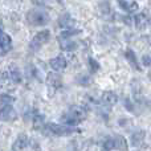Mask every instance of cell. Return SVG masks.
I'll return each instance as SVG.
<instances>
[{"mask_svg":"<svg viewBox=\"0 0 151 151\" xmlns=\"http://www.w3.org/2000/svg\"><path fill=\"white\" fill-rule=\"evenodd\" d=\"M49 64H50L53 70H56V72L64 70V69L66 68V58L64 57V56H57V57L52 58Z\"/></svg>","mask_w":151,"mask_h":151,"instance_id":"cell-8","label":"cell"},{"mask_svg":"<svg viewBox=\"0 0 151 151\" xmlns=\"http://www.w3.org/2000/svg\"><path fill=\"white\" fill-rule=\"evenodd\" d=\"M73 24H74V20L70 17V15H64L63 17H60V20H58V25L64 29H72Z\"/></svg>","mask_w":151,"mask_h":151,"instance_id":"cell-16","label":"cell"},{"mask_svg":"<svg viewBox=\"0 0 151 151\" xmlns=\"http://www.w3.org/2000/svg\"><path fill=\"white\" fill-rule=\"evenodd\" d=\"M12 48V40H11L9 35H7L3 31V24L0 23V49L3 52H8Z\"/></svg>","mask_w":151,"mask_h":151,"instance_id":"cell-6","label":"cell"},{"mask_svg":"<svg viewBox=\"0 0 151 151\" xmlns=\"http://www.w3.org/2000/svg\"><path fill=\"white\" fill-rule=\"evenodd\" d=\"M86 115H88V113H86V110L83 109V107L73 106L69 109V111H66L65 114L63 115L61 121H63V123H66V126H70L72 127V126H76L80 122L85 121Z\"/></svg>","mask_w":151,"mask_h":151,"instance_id":"cell-1","label":"cell"},{"mask_svg":"<svg viewBox=\"0 0 151 151\" xmlns=\"http://www.w3.org/2000/svg\"><path fill=\"white\" fill-rule=\"evenodd\" d=\"M44 133H49L52 135H57V137H66V135H72V134L80 133L78 129H73L70 126L66 125H58V123H47L44 126Z\"/></svg>","mask_w":151,"mask_h":151,"instance_id":"cell-3","label":"cell"},{"mask_svg":"<svg viewBox=\"0 0 151 151\" xmlns=\"http://www.w3.org/2000/svg\"><path fill=\"white\" fill-rule=\"evenodd\" d=\"M9 77L13 82H16V83L21 82V73H20V70H19V68L16 65L9 66Z\"/></svg>","mask_w":151,"mask_h":151,"instance_id":"cell-17","label":"cell"},{"mask_svg":"<svg viewBox=\"0 0 151 151\" xmlns=\"http://www.w3.org/2000/svg\"><path fill=\"white\" fill-rule=\"evenodd\" d=\"M16 118H17L16 110L13 109L11 105H8V106H1V109H0V119L5 121V122H12Z\"/></svg>","mask_w":151,"mask_h":151,"instance_id":"cell-5","label":"cell"},{"mask_svg":"<svg viewBox=\"0 0 151 151\" xmlns=\"http://www.w3.org/2000/svg\"><path fill=\"white\" fill-rule=\"evenodd\" d=\"M49 36H50V33H49V31H47V29H45V31L39 32L37 35H35V37L32 39L31 44H29V49L33 50V52L39 50L40 48L42 47V45H45L48 42V40H49Z\"/></svg>","mask_w":151,"mask_h":151,"instance_id":"cell-4","label":"cell"},{"mask_svg":"<svg viewBox=\"0 0 151 151\" xmlns=\"http://www.w3.org/2000/svg\"><path fill=\"white\" fill-rule=\"evenodd\" d=\"M113 142H114V149L119 151H127V142H126L125 137L117 135L113 138Z\"/></svg>","mask_w":151,"mask_h":151,"instance_id":"cell-14","label":"cell"},{"mask_svg":"<svg viewBox=\"0 0 151 151\" xmlns=\"http://www.w3.org/2000/svg\"><path fill=\"white\" fill-rule=\"evenodd\" d=\"M27 21L31 25L42 27L49 23V15H48L47 11L41 9V8H35V9H31L27 13Z\"/></svg>","mask_w":151,"mask_h":151,"instance_id":"cell-2","label":"cell"},{"mask_svg":"<svg viewBox=\"0 0 151 151\" xmlns=\"http://www.w3.org/2000/svg\"><path fill=\"white\" fill-rule=\"evenodd\" d=\"M134 23H135L137 29H146L150 24V19L146 13H139L134 17Z\"/></svg>","mask_w":151,"mask_h":151,"instance_id":"cell-9","label":"cell"},{"mask_svg":"<svg viewBox=\"0 0 151 151\" xmlns=\"http://www.w3.org/2000/svg\"><path fill=\"white\" fill-rule=\"evenodd\" d=\"M78 33H80L78 29H65L58 37H60V39H72V37L76 36V35H78Z\"/></svg>","mask_w":151,"mask_h":151,"instance_id":"cell-20","label":"cell"},{"mask_svg":"<svg viewBox=\"0 0 151 151\" xmlns=\"http://www.w3.org/2000/svg\"><path fill=\"white\" fill-rule=\"evenodd\" d=\"M48 85L52 86L53 89H57V88H61L63 85V78H61L60 74L57 73H49L48 74Z\"/></svg>","mask_w":151,"mask_h":151,"instance_id":"cell-11","label":"cell"},{"mask_svg":"<svg viewBox=\"0 0 151 151\" xmlns=\"http://www.w3.org/2000/svg\"><path fill=\"white\" fill-rule=\"evenodd\" d=\"M13 102H15V98L8 96V94H1V96H0V105H1V106H8V105L12 106Z\"/></svg>","mask_w":151,"mask_h":151,"instance_id":"cell-19","label":"cell"},{"mask_svg":"<svg viewBox=\"0 0 151 151\" xmlns=\"http://www.w3.org/2000/svg\"><path fill=\"white\" fill-rule=\"evenodd\" d=\"M125 56H126V60L129 61V64H130L135 70H141V68H139V65H138V61H137V56H135V53H134L133 50L127 49L126 50V53H125Z\"/></svg>","mask_w":151,"mask_h":151,"instance_id":"cell-15","label":"cell"},{"mask_svg":"<svg viewBox=\"0 0 151 151\" xmlns=\"http://www.w3.org/2000/svg\"><path fill=\"white\" fill-rule=\"evenodd\" d=\"M58 39V42H60V47L63 50H66V52H73V50L77 49V42L73 41L72 39Z\"/></svg>","mask_w":151,"mask_h":151,"instance_id":"cell-10","label":"cell"},{"mask_svg":"<svg viewBox=\"0 0 151 151\" xmlns=\"http://www.w3.org/2000/svg\"><path fill=\"white\" fill-rule=\"evenodd\" d=\"M42 126H44V117L40 114L35 115L33 118V127L35 129H41Z\"/></svg>","mask_w":151,"mask_h":151,"instance_id":"cell-21","label":"cell"},{"mask_svg":"<svg viewBox=\"0 0 151 151\" xmlns=\"http://www.w3.org/2000/svg\"><path fill=\"white\" fill-rule=\"evenodd\" d=\"M28 143H29V139L25 134H19V137L16 138L15 143H13L12 149L15 151H23L28 147Z\"/></svg>","mask_w":151,"mask_h":151,"instance_id":"cell-7","label":"cell"},{"mask_svg":"<svg viewBox=\"0 0 151 151\" xmlns=\"http://www.w3.org/2000/svg\"><path fill=\"white\" fill-rule=\"evenodd\" d=\"M104 149L106 151H110V150H114V142H113V138H107L104 143Z\"/></svg>","mask_w":151,"mask_h":151,"instance_id":"cell-23","label":"cell"},{"mask_svg":"<svg viewBox=\"0 0 151 151\" xmlns=\"http://www.w3.org/2000/svg\"><path fill=\"white\" fill-rule=\"evenodd\" d=\"M117 94L114 93V91H105L104 94H102V102H104L105 105H107V106H113V105L117 104Z\"/></svg>","mask_w":151,"mask_h":151,"instance_id":"cell-12","label":"cell"},{"mask_svg":"<svg viewBox=\"0 0 151 151\" xmlns=\"http://www.w3.org/2000/svg\"><path fill=\"white\" fill-rule=\"evenodd\" d=\"M58 3H60V4H64V1H65V0H57Z\"/></svg>","mask_w":151,"mask_h":151,"instance_id":"cell-25","label":"cell"},{"mask_svg":"<svg viewBox=\"0 0 151 151\" xmlns=\"http://www.w3.org/2000/svg\"><path fill=\"white\" fill-rule=\"evenodd\" d=\"M143 139H145V131H137L131 135V143L133 146H141L143 143Z\"/></svg>","mask_w":151,"mask_h":151,"instance_id":"cell-18","label":"cell"},{"mask_svg":"<svg viewBox=\"0 0 151 151\" xmlns=\"http://www.w3.org/2000/svg\"><path fill=\"white\" fill-rule=\"evenodd\" d=\"M89 66H90V70L93 72V73H96V72L99 69V64L97 63L94 58H89Z\"/></svg>","mask_w":151,"mask_h":151,"instance_id":"cell-22","label":"cell"},{"mask_svg":"<svg viewBox=\"0 0 151 151\" xmlns=\"http://www.w3.org/2000/svg\"><path fill=\"white\" fill-rule=\"evenodd\" d=\"M118 4L121 5L122 9H125L126 12L133 13L138 9V4L135 1H127V0H118Z\"/></svg>","mask_w":151,"mask_h":151,"instance_id":"cell-13","label":"cell"},{"mask_svg":"<svg viewBox=\"0 0 151 151\" xmlns=\"http://www.w3.org/2000/svg\"><path fill=\"white\" fill-rule=\"evenodd\" d=\"M142 63H143V65H145V66H147V68H149L150 64H151V61H150V56H149V55L143 56V58H142Z\"/></svg>","mask_w":151,"mask_h":151,"instance_id":"cell-24","label":"cell"}]
</instances>
